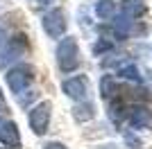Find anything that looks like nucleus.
<instances>
[{"instance_id": "1", "label": "nucleus", "mask_w": 152, "mask_h": 149, "mask_svg": "<svg viewBox=\"0 0 152 149\" xmlns=\"http://www.w3.org/2000/svg\"><path fill=\"white\" fill-rule=\"evenodd\" d=\"M57 66L61 72H73L80 68V45L73 36H64L57 43Z\"/></svg>"}, {"instance_id": "2", "label": "nucleus", "mask_w": 152, "mask_h": 149, "mask_svg": "<svg viewBox=\"0 0 152 149\" xmlns=\"http://www.w3.org/2000/svg\"><path fill=\"white\" fill-rule=\"evenodd\" d=\"M7 86L16 97L23 95L25 90H30V86L34 84V68L30 63H16L14 68L7 70Z\"/></svg>"}, {"instance_id": "3", "label": "nucleus", "mask_w": 152, "mask_h": 149, "mask_svg": "<svg viewBox=\"0 0 152 149\" xmlns=\"http://www.w3.org/2000/svg\"><path fill=\"white\" fill-rule=\"evenodd\" d=\"M50 115H52V104L48 99L39 102L37 106H32L30 111V129L34 136H45L48 133V127H50Z\"/></svg>"}, {"instance_id": "4", "label": "nucleus", "mask_w": 152, "mask_h": 149, "mask_svg": "<svg viewBox=\"0 0 152 149\" xmlns=\"http://www.w3.org/2000/svg\"><path fill=\"white\" fill-rule=\"evenodd\" d=\"M41 25H43V32L50 38H61L66 34V27H68V20H66V14L64 9H50L48 14H43L41 18Z\"/></svg>"}, {"instance_id": "5", "label": "nucleus", "mask_w": 152, "mask_h": 149, "mask_svg": "<svg viewBox=\"0 0 152 149\" xmlns=\"http://www.w3.org/2000/svg\"><path fill=\"white\" fill-rule=\"evenodd\" d=\"M27 52V38L23 34H16L14 38H9L2 48H0V68H7L12 61L20 59Z\"/></svg>"}, {"instance_id": "6", "label": "nucleus", "mask_w": 152, "mask_h": 149, "mask_svg": "<svg viewBox=\"0 0 152 149\" xmlns=\"http://www.w3.org/2000/svg\"><path fill=\"white\" fill-rule=\"evenodd\" d=\"M61 90L75 102H86V97H89V79L84 74H73L68 79H64Z\"/></svg>"}, {"instance_id": "7", "label": "nucleus", "mask_w": 152, "mask_h": 149, "mask_svg": "<svg viewBox=\"0 0 152 149\" xmlns=\"http://www.w3.org/2000/svg\"><path fill=\"white\" fill-rule=\"evenodd\" d=\"M127 122L134 129H148V127H152V111L145 106H129L127 108Z\"/></svg>"}, {"instance_id": "8", "label": "nucleus", "mask_w": 152, "mask_h": 149, "mask_svg": "<svg viewBox=\"0 0 152 149\" xmlns=\"http://www.w3.org/2000/svg\"><path fill=\"white\" fill-rule=\"evenodd\" d=\"M0 142L5 147H18L20 145V133H18V124L12 120H2L0 118Z\"/></svg>"}, {"instance_id": "9", "label": "nucleus", "mask_w": 152, "mask_h": 149, "mask_svg": "<svg viewBox=\"0 0 152 149\" xmlns=\"http://www.w3.org/2000/svg\"><path fill=\"white\" fill-rule=\"evenodd\" d=\"M95 115V108L91 102H77V106L73 108V118L77 120V122H86V120H91Z\"/></svg>"}, {"instance_id": "10", "label": "nucleus", "mask_w": 152, "mask_h": 149, "mask_svg": "<svg viewBox=\"0 0 152 149\" xmlns=\"http://www.w3.org/2000/svg\"><path fill=\"white\" fill-rule=\"evenodd\" d=\"M95 14H98V18H102V20H111L116 16V5L111 0H100V2L95 5Z\"/></svg>"}, {"instance_id": "11", "label": "nucleus", "mask_w": 152, "mask_h": 149, "mask_svg": "<svg viewBox=\"0 0 152 149\" xmlns=\"http://www.w3.org/2000/svg\"><path fill=\"white\" fill-rule=\"evenodd\" d=\"M111 48H114V45L109 43V41H100V43L93 48V52L95 54H102V52H107V50H111Z\"/></svg>"}, {"instance_id": "12", "label": "nucleus", "mask_w": 152, "mask_h": 149, "mask_svg": "<svg viewBox=\"0 0 152 149\" xmlns=\"http://www.w3.org/2000/svg\"><path fill=\"white\" fill-rule=\"evenodd\" d=\"M43 149H68L64 142H57V140H52V142H45L43 145Z\"/></svg>"}, {"instance_id": "13", "label": "nucleus", "mask_w": 152, "mask_h": 149, "mask_svg": "<svg viewBox=\"0 0 152 149\" xmlns=\"http://www.w3.org/2000/svg\"><path fill=\"white\" fill-rule=\"evenodd\" d=\"M7 43V36H5V30H2V27H0V48H2V45Z\"/></svg>"}, {"instance_id": "14", "label": "nucleus", "mask_w": 152, "mask_h": 149, "mask_svg": "<svg viewBox=\"0 0 152 149\" xmlns=\"http://www.w3.org/2000/svg\"><path fill=\"white\" fill-rule=\"evenodd\" d=\"M2 106H5V99H2V93H0V108H2Z\"/></svg>"}, {"instance_id": "15", "label": "nucleus", "mask_w": 152, "mask_h": 149, "mask_svg": "<svg viewBox=\"0 0 152 149\" xmlns=\"http://www.w3.org/2000/svg\"><path fill=\"white\" fill-rule=\"evenodd\" d=\"M102 149H111V147H102Z\"/></svg>"}]
</instances>
